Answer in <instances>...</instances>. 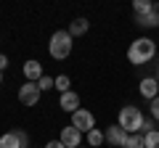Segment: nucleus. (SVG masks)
I'll use <instances>...</instances> for the list:
<instances>
[{
	"label": "nucleus",
	"mask_w": 159,
	"mask_h": 148,
	"mask_svg": "<svg viewBox=\"0 0 159 148\" xmlns=\"http://www.w3.org/2000/svg\"><path fill=\"white\" fill-rule=\"evenodd\" d=\"M0 85H3V72H0Z\"/></svg>",
	"instance_id": "393cba45"
},
{
	"label": "nucleus",
	"mask_w": 159,
	"mask_h": 148,
	"mask_svg": "<svg viewBox=\"0 0 159 148\" xmlns=\"http://www.w3.org/2000/svg\"><path fill=\"white\" fill-rule=\"evenodd\" d=\"M143 119H146V116H143V111L138 106H122L119 108V116H117V124L122 127L127 135H135V132H141Z\"/></svg>",
	"instance_id": "7ed1b4c3"
},
{
	"label": "nucleus",
	"mask_w": 159,
	"mask_h": 148,
	"mask_svg": "<svg viewBox=\"0 0 159 148\" xmlns=\"http://www.w3.org/2000/svg\"><path fill=\"white\" fill-rule=\"evenodd\" d=\"M148 116H151L154 122H159V95L151 101V106H148Z\"/></svg>",
	"instance_id": "aec40b11"
},
{
	"label": "nucleus",
	"mask_w": 159,
	"mask_h": 148,
	"mask_svg": "<svg viewBox=\"0 0 159 148\" xmlns=\"http://www.w3.org/2000/svg\"><path fill=\"white\" fill-rule=\"evenodd\" d=\"M154 11H159V6L151 3V0H135V3H133V13H135V19L146 16V13H154Z\"/></svg>",
	"instance_id": "9b49d317"
},
{
	"label": "nucleus",
	"mask_w": 159,
	"mask_h": 148,
	"mask_svg": "<svg viewBox=\"0 0 159 148\" xmlns=\"http://www.w3.org/2000/svg\"><path fill=\"white\" fill-rule=\"evenodd\" d=\"M122 148H146V146H143V135H141V132L127 135V140H125V146H122Z\"/></svg>",
	"instance_id": "dca6fc26"
},
{
	"label": "nucleus",
	"mask_w": 159,
	"mask_h": 148,
	"mask_svg": "<svg viewBox=\"0 0 159 148\" xmlns=\"http://www.w3.org/2000/svg\"><path fill=\"white\" fill-rule=\"evenodd\" d=\"M56 90L61 93V95H64V93H69V90H72V80H69L66 74H61V77H56Z\"/></svg>",
	"instance_id": "f3484780"
},
{
	"label": "nucleus",
	"mask_w": 159,
	"mask_h": 148,
	"mask_svg": "<svg viewBox=\"0 0 159 148\" xmlns=\"http://www.w3.org/2000/svg\"><path fill=\"white\" fill-rule=\"evenodd\" d=\"M85 140H88V146H90V148H101L103 143H106V135H103V130H98V127H96V130H90L85 135Z\"/></svg>",
	"instance_id": "ddd939ff"
},
{
	"label": "nucleus",
	"mask_w": 159,
	"mask_h": 148,
	"mask_svg": "<svg viewBox=\"0 0 159 148\" xmlns=\"http://www.w3.org/2000/svg\"><path fill=\"white\" fill-rule=\"evenodd\" d=\"M77 148H90V146H77Z\"/></svg>",
	"instance_id": "a878e982"
},
{
	"label": "nucleus",
	"mask_w": 159,
	"mask_h": 148,
	"mask_svg": "<svg viewBox=\"0 0 159 148\" xmlns=\"http://www.w3.org/2000/svg\"><path fill=\"white\" fill-rule=\"evenodd\" d=\"M6 69H8V56L0 53V72H6Z\"/></svg>",
	"instance_id": "b1692460"
},
{
	"label": "nucleus",
	"mask_w": 159,
	"mask_h": 148,
	"mask_svg": "<svg viewBox=\"0 0 159 148\" xmlns=\"http://www.w3.org/2000/svg\"><path fill=\"white\" fill-rule=\"evenodd\" d=\"M157 130H159V127H157Z\"/></svg>",
	"instance_id": "bb28decb"
},
{
	"label": "nucleus",
	"mask_w": 159,
	"mask_h": 148,
	"mask_svg": "<svg viewBox=\"0 0 159 148\" xmlns=\"http://www.w3.org/2000/svg\"><path fill=\"white\" fill-rule=\"evenodd\" d=\"M143 146H146V148H159V130L143 135Z\"/></svg>",
	"instance_id": "6ab92c4d"
},
{
	"label": "nucleus",
	"mask_w": 159,
	"mask_h": 148,
	"mask_svg": "<svg viewBox=\"0 0 159 148\" xmlns=\"http://www.w3.org/2000/svg\"><path fill=\"white\" fill-rule=\"evenodd\" d=\"M21 72H24V77H27V82H37L40 77H43V63L34 61V58H29V61H24Z\"/></svg>",
	"instance_id": "9d476101"
},
{
	"label": "nucleus",
	"mask_w": 159,
	"mask_h": 148,
	"mask_svg": "<svg viewBox=\"0 0 159 148\" xmlns=\"http://www.w3.org/2000/svg\"><path fill=\"white\" fill-rule=\"evenodd\" d=\"M157 58V42L151 37H138L133 40V45L127 48V61L135 63V66H146Z\"/></svg>",
	"instance_id": "f257e3e1"
},
{
	"label": "nucleus",
	"mask_w": 159,
	"mask_h": 148,
	"mask_svg": "<svg viewBox=\"0 0 159 148\" xmlns=\"http://www.w3.org/2000/svg\"><path fill=\"white\" fill-rule=\"evenodd\" d=\"M37 87H40V93H45V90H51V87H56V77H48V74H43L37 80Z\"/></svg>",
	"instance_id": "a211bd4d"
},
{
	"label": "nucleus",
	"mask_w": 159,
	"mask_h": 148,
	"mask_svg": "<svg viewBox=\"0 0 159 148\" xmlns=\"http://www.w3.org/2000/svg\"><path fill=\"white\" fill-rule=\"evenodd\" d=\"M45 148H66V146H64L61 140H48V146H45Z\"/></svg>",
	"instance_id": "5701e85b"
},
{
	"label": "nucleus",
	"mask_w": 159,
	"mask_h": 148,
	"mask_svg": "<svg viewBox=\"0 0 159 148\" xmlns=\"http://www.w3.org/2000/svg\"><path fill=\"white\" fill-rule=\"evenodd\" d=\"M40 87H37V82H24L21 87H19V103L21 106H37L40 103Z\"/></svg>",
	"instance_id": "39448f33"
},
{
	"label": "nucleus",
	"mask_w": 159,
	"mask_h": 148,
	"mask_svg": "<svg viewBox=\"0 0 159 148\" xmlns=\"http://www.w3.org/2000/svg\"><path fill=\"white\" fill-rule=\"evenodd\" d=\"M135 24H138V27H143V29H157V27H159V11L146 13V16L135 19Z\"/></svg>",
	"instance_id": "4468645a"
},
{
	"label": "nucleus",
	"mask_w": 159,
	"mask_h": 148,
	"mask_svg": "<svg viewBox=\"0 0 159 148\" xmlns=\"http://www.w3.org/2000/svg\"><path fill=\"white\" fill-rule=\"evenodd\" d=\"M103 135H106V143H109V146H114V148H122V146H125V140H127V132L122 130L119 124H111Z\"/></svg>",
	"instance_id": "6e6552de"
},
{
	"label": "nucleus",
	"mask_w": 159,
	"mask_h": 148,
	"mask_svg": "<svg viewBox=\"0 0 159 148\" xmlns=\"http://www.w3.org/2000/svg\"><path fill=\"white\" fill-rule=\"evenodd\" d=\"M138 93H141V95L151 103L154 98L159 95V80H157V77H143L141 85H138Z\"/></svg>",
	"instance_id": "0eeeda50"
},
{
	"label": "nucleus",
	"mask_w": 159,
	"mask_h": 148,
	"mask_svg": "<svg viewBox=\"0 0 159 148\" xmlns=\"http://www.w3.org/2000/svg\"><path fill=\"white\" fill-rule=\"evenodd\" d=\"M154 130H157V127H154V119L146 116V119H143V127H141V135H148V132H154Z\"/></svg>",
	"instance_id": "412c9836"
},
{
	"label": "nucleus",
	"mask_w": 159,
	"mask_h": 148,
	"mask_svg": "<svg viewBox=\"0 0 159 148\" xmlns=\"http://www.w3.org/2000/svg\"><path fill=\"white\" fill-rule=\"evenodd\" d=\"M72 127H77L82 135H88L90 130H96V116H93V111H88V108L74 111L72 114Z\"/></svg>",
	"instance_id": "20e7f679"
},
{
	"label": "nucleus",
	"mask_w": 159,
	"mask_h": 148,
	"mask_svg": "<svg viewBox=\"0 0 159 148\" xmlns=\"http://www.w3.org/2000/svg\"><path fill=\"white\" fill-rule=\"evenodd\" d=\"M0 148H21L19 135H16V132H6V135H0Z\"/></svg>",
	"instance_id": "2eb2a0df"
},
{
	"label": "nucleus",
	"mask_w": 159,
	"mask_h": 148,
	"mask_svg": "<svg viewBox=\"0 0 159 148\" xmlns=\"http://www.w3.org/2000/svg\"><path fill=\"white\" fill-rule=\"evenodd\" d=\"M58 140H61L66 148H77V146H82V132H80L77 127L66 124V127H61V135H58Z\"/></svg>",
	"instance_id": "423d86ee"
},
{
	"label": "nucleus",
	"mask_w": 159,
	"mask_h": 148,
	"mask_svg": "<svg viewBox=\"0 0 159 148\" xmlns=\"http://www.w3.org/2000/svg\"><path fill=\"white\" fill-rule=\"evenodd\" d=\"M58 106H61V111H66V114H74V111H80V95L74 90L64 93V95L58 98Z\"/></svg>",
	"instance_id": "1a4fd4ad"
},
{
	"label": "nucleus",
	"mask_w": 159,
	"mask_h": 148,
	"mask_svg": "<svg viewBox=\"0 0 159 148\" xmlns=\"http://www.w3.org/2000/svg\"><path fill=\"white\" fill-rule=\"evenodd\" d=\"M74 37L69 34V29H58V32L51 34V42H48V53H51L53 61H64V58H69V53H72V45H74Z\"/></svg>",
	"instance_id": "f03ea898"
},
{
	"label": "nucleus",
	"mask_w": 159,
	"mask_h": 148,
	"mask_svg": "<svg viewBox=\"0 0 159 148\" xmlns=\"http://www.w3.org/2000/svg\"><path fill=\"white\" fill-rule=\"evenodd\" d=\"M88 29H90V21L88 19H74L69 24V34L72 37H82V34H88Z\"/></svg>",
	"instance_id": "f8f14e48"
},
{
	"label": "nucleus",
	"mask_w": 159,
	"mask_h": 148,
	"mask_svg": "<svg viewBox=\"0 0 159 148\" xmlns=\"http://www.w3.org/2000/svg\"><path fill=\"white\" fill-rule=\"evenodd\" d=\"M13 132L19 135V143H21V148H29V135H27V132H24V130H13Z\"/></svg>",
	"instance_id": "4be33fe9"
}]
</instances>
